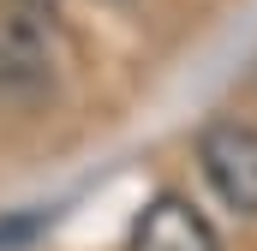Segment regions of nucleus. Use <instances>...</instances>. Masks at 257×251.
<instances>
[{
  "mask_svg": "<svg viewBox=\"0 0 257 251\" xmlns=\"http://www.w3.org/2000/svg\"><path fill=\"white\" fill-rule=\"evenodd\" d=\"M132 251H221V233L209 227V215L197 209L192 197L162 191L132 221Z\"/></svg>",
  "mask_w": 257,
  "mask_h": 251,
  "instance_id": "obj_3",
  "label": "nucleus"
},
{
  "mask_svg": "<svg viewBox=\"0 0 257 251\" xmlns=\"http://www.w3.org/2000/svg\"><path fill=\"white\" fill-rule=\"evenodd\" d=\"M54 96V54L42 12L6 6L0 12V114H30Z\"/></svg>",
  "mask_w": 257,
  "mask_h": 251,
  "instance_id": "obj_1",
  "label": "nucleus"
},
{
  "mask_svg": "<svg viewBox=\"0 0 257 251\" xmlns=\"http://www.w3.org/2000/svg\"><path fill=\"white\" fill-rule=\"evenodd\" d=\"M197 162L215 197L239 215H257V126L245 120H215L197 138Z\"/></svg>",
  "mask_w": 257,
  "mask_h": 251,
  "instance_id": "obj_2",
  "label": "nucleus"
}]
</instances>
